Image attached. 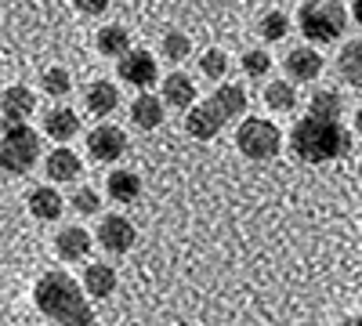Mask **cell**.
<instances>
[{
	"label": "cell",
	"mask_w": 362,
	"mask_h": 326,
	"mask_svg": "<svg viewBox=\"0 0 362 326\" xmlns=\"http://www.w3.org/2000/svg\"><path fill=\"white\" fill-rule=\"evenodd\" d=\"M290 149L305 163H329L341 160L351 149V131L341 120H322V116H305L290 131Z\"/></svg>",
	"instance_id": "cell-1"
},
{
	"label": "cell",
	"mask_w": 362,
	"mask_h": 326,
	"mask_svg": "<svg viewBox=\"0 0 362 326\" xmlns=\"http://www.w3.org/2000/svg\"><path fill=\"white\" fill-rule=\"evenodd\" d=\"M87 290H80L66 272H47L40 276L37 283V293H33V301L37 308L54 319L58 326H90L95 322V312H90L87 298H83Z\"/></svg>",
	"instance_id": "cell-2"
},
{
	"label": "cell",
	"mask_w": 362,
	"mask_h": 326,
	"mask_svg": "<svg viewBox=\"0 0 362 326\" xmlns=\"http://www.w3.org/2000/svg\"><path fill=\"white\" fill-rule=\"evenodd\" d=\"M297 25L312 44H334L348 25V11L341 0H305L297 11Z\"/></svg>",
	"instance_id": "cell-3"
},
{
	"label": "cell",
	"mask_w": 362,
	"mask_h": 326,
	"mask_svg": "<svg viewBox=\"0 0 362 326\" xmlns=\"http://www.w3.org/2000/svg\"><path fill=\"white\" fill-rule=\"evenodd\" d=\"M40 156V138L29 124H11L4 127V153H0V163H4V174H29Z\"/></svg>",
	"instance_id": "cell-4"
},
{
	"label": "cell",
	"mask_w": 362,
	"mask_h": 326,
	"mask_svg": "<svg viewBox=\"0 0 362 326\" xmlns=\"http://www.w3.org/2000/svg\"><path fill=\"white\" fill-rule=\"evenodd\" d=\"M235 145H239V153H243L247 160H272V156H279V149H283V134H279V127L272 120L250 116V120L239 124Z\"/></svg>",
	"instance_id": "cell-5"
},
{
	"label": "cell",
	"mask_w": 362,
	"mask_h": 326,
	"mask_svg": "<svg viewBox=\"0 0 362 326\" xmlns=\"http://www.w3.org/2000/svg\"><path fill=\"white\" fill-rule=\"evenodd\" d=\"M225 124H228V116H225V109L214 102V95H210L206 102H199V105H192V109H189V120H185L189 134H192V138H199V141L218 138Z\"/></svg>",
	"instance_id": "cell-6"
},
{
	"label": "cell",
	"mask_w": 362,
	"mask_h": 326,
	"mask_svg": "<svg viewBox=\"0 0 362 326\" xmlns=\"http://www.w3.org/2000/svg\"><path fill=\"white\" fill-rule=\"evenodd\" d=\"M124 149H127V134L119 127H112V124H102V127H95L87 134V153H90V160H98V163L119 160Z\"/></svg>",
	"instance_id": "cell-7"
},
{
	"label": "cell",
	"mask_w": 362,
	"mask_h": 326,
	"mask_svg": "<svg viewBox=\"0 0 362 326\" xmlns=\"http://www.w3.org/2000/svg\"><path fill=\"white\" fill-rule=\"evenodd\" d=\"M134 240H138V232H134V225H131L124 214H109V218L102 221V228H98V243H102L109 254H127V250L134 247Z\"/></svg>",
	"instance_id": "cell-8"
},
{
	"label": "cell",
	"mask_w": 362,
	"mask_h": 326,
	"mask_svg": "<svg viewBox=\"0 0 362 326\" xmlns=\"http://www.w3.org/2000/svg\"><path fill=\"white\" fill-rule=\"evenodd\" d=\"M116 69H119V76H124V83H131V87H153V80H156V58L148 51H127L116 62Z\"/></svg>",
	"instance_id": "cell-9"
},
{
	"label": "cell",
	"mask_w": 362,
	"mask_h": 326,
	"mask_svg": "<svg viewBox=\"0 0 362 326\" xmlns=\"http://www.w3.org/2000/svg\"><path fill=\"white\" fill-rule=\"evenodd\" d=\"M283 66L293 80H315L322 73V58L315 47H293L286 58H283Z\"/></svg>",
	"instance_id": "cell-10"
},
{
	"label": "cell",
	"mask_w": 362,
	"mask_h": 326,
	"mask_svg": "<svg viewBox=\"0 0 362 326\" xmlns=\"http://www.w3.org/2000/svg\"><path fill=\"white\" fill-rule=\"evenodd\" d=\"M33 105H37V98H33L29 87H22V83L8 87V91H4V127L25 124V116L33 112Z\"/></svg>",
	"instance_id": "cell-11"
},
{
	"label": "cell",
	"mask_w": 362,
	"mask_h": 326,
	"mask_svg": "<svg viewBox=\"0 0 362 326\" xmlns=\"http://www.w3.org/2000/svg\"><path fill=\"white\" fill-rule=\"evenodd\" d=\"M54 250H58V257H62V261H80V257H87V250H90L87 228L73 225V228H66V232H58Z\"/></svg>",
	"instance_id": "cell-12"
},
{
	"label": "cell",
	"mask_w": 362,
	"mask_h": 326,
	"mask_svg": "<svg viewBox=\"0 0 362 326\" xmlns=\"http://www.w3.org/2000/svg\"><path fill=\"white\" fill-rule=\"evenodd\" d=\"M62 206H66V199L58 196L51 185H40V189L29 192V214L40 218V221H54L58 214H62Z\"/></svg>",
	"instance_id": "cell-13"
},
{
	"label": "cell",
	"mask_w": 362,
	"mask_h": 326,
	"mask_svg": "<svg viewBox=\"0 0 362 326\" xmlns=\"http://www.w3.org/2000/svg\"><path fill=\"white\" fill-rule=\"evenodd\" d=\"M163 105H167V102H160V98H153V95H138V98L131 102V120H134L141 131H156V127L163 124Z\"/></svg>",
	"instance_id": "cell-14"
},
{
	"label": "cell",
	"mask_w": 362,
	"mask_h": 326,
	"mask_svg": "<svg viewBox=\"0 0 362 326\" xmlns=\"http://www.w3.org/2000/svg\"><path fill=\"white\" fill-rule=\"evenodd\" d=\"M47 177H51V182H76V177H80V156L73 153V149H54L51 156H47Z\"/></svg>",
	"instance_id": "cell-15"
},
{
	"label": "cell",
	"mask_w": 362,
	"mask_h": 326,
	"mask_svg": "<svg viewBox=\"0 0 362 326\" xmlns=\"http://www.w3.org/2000/svg\"><path fill=\"white\" fill-rule=\"evenodd\" d=\"M163 102L174 105V109H189L196 102V83L185 73H170L163 80Z\"/></svg>",
	"instance_id": "cell-16"
},
{
	"label": "cell",
	"mask_w": 362,
	"mask_h": 326,
	"mask_svg": "<svg viewBox=\"0 0 362 326\" xmlns=\"http://www.w3.org/2000/svg\"><path fill=\"white\" fill-rule=\"evenodd\" d=\"M44 131L54 138V141H69L76 131H80V116L73 112V109H51L47 116H44Z\"/></svg>",
	"instance_id": "cell-17"
},
{
	"label": "cell",
	"mask_w": 362,
	"mask_h": 326,
	"mask_svg": "<svg viewBox=\"0 0 362 326\" xmlns=\"http://www.w3.org/2000/svg\"><path fill=\"white\" fill-rule=\"evenodd\" d=\"M105 189H109V196H112L116 203H134V199L141 196V177H138L134 170H112L109 182H105Z\"/></svg>",
	"instance_id": "cell-18"
},
{
	"label": "cell",
	"mask_w": 362,
	"mask_h": 326,
	"mask_svg": "<svg viewBox=\"0 0 362 326\" xmlns=\"http://www.w3.org/2000/svg\"><path fill=\"white\" fill-rule=\"evenodd\" d=\"M83 290L90 293V298L105 301L109 293L116 290V272L109 269V264H87V272H83Z\"/></svg>",
	"instance_id": "cell-19"
},
{
	"label": "cell",
	"mask_w": 362,
	"mask_h": 326,
	"mask_svg": "<svg viewBox=\"0 0 362 326\" xmlns=\"http://www.w3.org/2000/svg\"><path fill=\"white\" fill-rule=\"evenodd\" d=\"M83 102H87V109L95 112V116H109V112L119 105V91H116L109 80H98V83L87 87V98H83Z\"/></svg>",
	"instance_id": "cell-20"
},
{
	"label": "cell",
	"mask_w": 362,
	"mask_h": 326,
	"mask_svg": "<svg viewBox=\"0 0 362 326\" xmlns=\"http://www.w3.org/2000/svg\"><path fill=\"white\" fill-rule=\"evenodd\" d=\"M95 47L105 58H124L131 51V33H127L124 25H105L102 33H98V40H95Z\"/></svg>",
	"instance_id": "cell-21"
},
{
	"label": "cell",
	"mask_w": 362,
	"mask_h": 326,
	"mask_svg": "<svg viewBox=\"0 0 362 326\" xmlns=\"http://www.w3.org/2000/svg\"><path fill=\"white\" fill-rule=\"evenodd\" d=\"M337 69H341V76H344L348 83L362 87V37H355V40L344 44V51H341V58H337Z\"/></svg>",
	"instance_id": "cell-22"
},
{
	"label": "cell",
	"mask_w": 362,
	"mask_h": 326,
	"mask_svg": "<svg viewBox=\"0 0 362 326\" xmlns=\"http://www.w3.org/2000/svg\"><path fill=\"white\" fill-rule=\"evenodd\" d=\"M264 105L276 109V112H290L297 105V87L290 80H272L264 87Z\"/></svg>",
	"instance_id": "cell-23"
},
{
	"label": "cell",
	"mask_w": 362,
	"mask_h": 326,
	"mask_svg": "<svg viewBox=\"0 0 362 326\" xmlns=\"http://www.w3.org/2000/svg\"><path fill=\"white\" fill-rule=\"evenodd\" d=\"M214 102L225 109L228 120H235V116H243V112H247V91H243L239 83H225V87H218V91H214Z\"/></svg>",
	"instance_id": "cell-24"
},
{
	"label": "cell",
	"mask_w": 362,
	"mask_h": 326,
	"mask_svg": "<svg viewBox=\"0 0 362 326\" xmlns=\"http://www.w3.org/2000/svg\"><path fill=\"white\" fill-rule=\"evenodd\" d=\"M308 112L322 116V120H337V116L344 112V98L337 91H315L312 102H308Z\"/></svg>",
	"instance_id": "cell-25"
},
{
	"label": "cell",
	"mask_w": 362,
	"mask_h": 326,
	"mask_svg": "<svg viewBox=\"0 0 362 326\" xmlns=\"http://www.w3.org/2000/svg\"><path fill=\"white\" fill-rule=\"evenodd\" d=\"M199 69H203V76H210V80H221V76L228 73V54H225L221 47H210V51H203V58H199Z\"/></svg>",
	"instance_id": "cell-26"
},
{
	"label": "cell",
	"mask_w": 362,
	"mask_h": 326,
	"mask_svg": "<svg viewBox=\"0 0 362 326\" xmlns=\"http://www.w3.org/2000/svg\"><path fill=\"white\" fill-rule=\"evenodd\" d=\"M40 87H44L47 95L62 98V95H69V91H73V76H69V73H66L62 66H54V69H47V73H44Z\"/></svg>",
	"instance_id": "cell-27"
},
{
	"label": "cell",
	"mask_w": 362,
	"mask_h": 326,
	"mask_svg": "<svg viewBox=\"0 0 362 326\" xmlns=\"http://www.w3.org/2000/svg\"><path fill=\"white\" fill-rule=\"evenodd\" d=\"M189 51H192V40L181 33V29H170V33L163 37V58H170V62L189 58Z\"/></svg>",
	"instance_id": "cell-28"
},
{
	"label": "cell",
	"mask_w": 362,
	"mask_h": 326,
	"mask_svg": "<svg viewBox=\"0 0 362 326\" xmlns=\"http://www.w3.org/2000/svg\"><path fill=\"white\" fill-rule=\"evenodd\" d=\"M290 33V18L283 15V11H268L264 18H261V37L272 44V40H283Z\"/></svg>",
	"instance_id": "cell-29"
},
{
	"label": "cell",
	"mask_w": 362,
	"mask_h": 326,
	"mask_svg": "<svg viewBox=\"0 0 362 326\" xmlns=\"http://www.w3.org/2000/svg\"><path fill=\"white\" fill-rule=\"evenodd\" d=\"M243 69H247V76H264L268 69H272V58H268V51H247L243 54Z\"/></svg>",
	"instance_id": "cell-30"
},
{
	"label": "cell",
	"mask_w": 362,
	"mask_h": 326,
	"mask_svg": "<svg viewBox=\"0 0 362 326\" xmlns=\"http://www.w3.org/2000/svg\"><path fill=\"white\" fill-rule=\"evenodd\" d=\"M73 206H76L80 214H95L98 206H102V199H98V192H95V189H80V192L73 196Z\"/></svg>",
	"instance_id": "cell-31"
},
{
	"label": "cell",
	"mask_w": 362,
	"mask_h": 326,
	"mask_svg": "<svg viewBox=\"0 0 362 326\" xmlns=\"http://www.w3.org/2000/svg\"><path fill=\"white\" fill-rule=\"evenodd\" d=\"M109 8V0H76V11L80 15H102Z\"/></svg>",
	"instance_id": "cell-32"
},
{
	"label": "cell",
	"mask_w": 362,
	"mask_h": 326,
	"mask_svg": "<svg viewBox=\"0 0 362 326\" xmlns=\"http://www.w3.org/2000/svg\"><path fill=\"white\" fill-rule=\"evenodd\" d=\"M341 326H362V315H351V319H344Z\"/></svg>",
	"instance_id": "cell-33"
},
{
	"label": "cell",
	"mask_w": 362,
	"mask_h": 326,
	"mask_svg": "<svg viewBox=\"0 0 362 326\" xmlns=\"http://www.w3.org/2000/svg\"><path fill=\"white\" fill-rule=\"evenodd\" d=\"M355 131H358V134H362V109H358V112H355Z\"/></svg>",
	"instance_id": "cell-34"
},
{
	"label": "cell",
	"mask_w": 362,
	"mask_h": 326,
	"mask_svg": "<svg viewBox=\"0 0 362 326\" xmlns=\"http://www.w3.org/2000/svg\"><path fill=\"white\" fill-rule=\"evenodd\" d=\"M355 18H358V25H362V0H355Z\"/></svg>",
	"instance_id": "cell-35"
},
{
	"label": "cell",
	"mask_w": 362,
	"mask_h": 326,
	"mask_svg": "<svg viewBox=\"0 0 362 326\" xmlns=\"http://www.w3.org/2000/svg\"><path fill=\"white\" fill-rule=\"evenodd\" d=\"M358 174H362V160H358Z\"/></svg>",
	"instance_id": "cell-36"
}]
</instances>
